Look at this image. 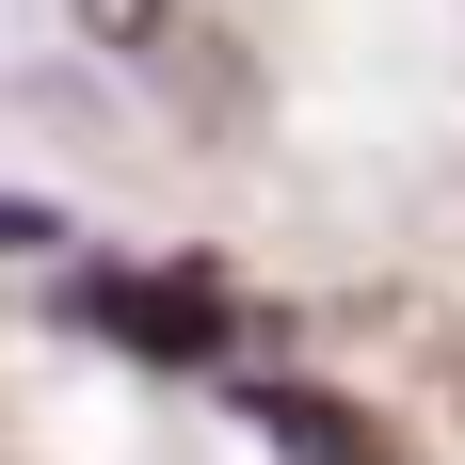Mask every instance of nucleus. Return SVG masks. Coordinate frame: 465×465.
Here are the masks:
<instances>
[{
	"mask_svg": "<svg viewBox=\"0 0 465 465\" xmlns=\"http://www.w3.org/2000/svg\"><path fill=\"white\" fill-rule=\"evenodd\" d=\"M96 322L129 337V353H161V370H209V353H225V273H209V257H161V273H96Z\"/></svg>",
	"mask_w": 465,
	"mask_h": 465,
	"instance_id": "obj_1",
	"label": "nucleus"
},
{
	"mask_svg": "<svg viewBox=\"0 0 465 465\" xmlns=\"http://www.w3.org/2000/svg\"><path fill=\"white\" fill-rule=\"evenodd\" d=\"M241 418H257V433H273V465H385V433L370 418H353V401H337V385H241Z\"/></svg>",
	"mask_w": 465,
	"mask_h": 465,
	"instance_id": "obj_2",
	"label": "nucleus"
},
{
	"mask_svg": "<svg viewBox=\"0 0 465 465\" xmlns=\"http://www.w3.org/2000/svg\"><path fill=\"white\" fill-rule=\"evenodd\" d=\"M64 16H81L96 48H144V33H161V16H177V0H64Z\"/></svg>",
	"mask_w": 465,
	"mask_h": 465,
	"instance_id": "obj_3",
	"label": "nucleus"
},
{
	"mask_svg": "<svg viewBox=\"0 0 465 465\" xmlns=\"http://www.w3.org/2000/svg\"><path fill=\"white\" fill-rule=\"evenodd\" d=\"M48 241H64V209H33V193H0V273H16V257H48Z\"/></svg>",
	"mask_w": 465,
	"mask_h": 465,
	"instance_id": "obj_4",
	"label": "nucleus"
}]
</instances>
